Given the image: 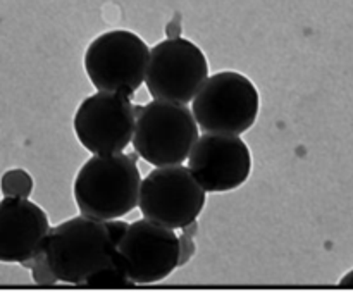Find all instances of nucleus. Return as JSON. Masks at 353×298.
<instances>
[{"label":"nucleus","instance_id":"obj_3","mask_svg":"<svg viewBox=\"0 0 353 298\" xmlns=\"http://www.w3.org/2000/svg\"><path fill=\"white\" fill-rule=\"evenodd\" d=\"M133 143L138 157L155 168L178 166L188 161L193 145L199 140V124L186 103L152 100L134 107Z\"/></svg>","mask_w":353,"mask_h":298},{"label":"nucleus","instance_id":"obj_7","mask_svg":"<svg viewBox=\"0 0 353 298\" xmlns=\"http://www.w3.org/2000/svg\"><path fill=\"white\" fill-rule=\"evenodd\" d=\"M114 262L134 285H154L179 268V237L174 230L145 217L128 223Z\"/></svg>","mask_w":353,"mask_h":298},{"label":"nucleus","instance_id":"obj_12","mask_svg":"<svg viewBox=\"0 0 353 298\" xmlns=\"http://www.w3.org/2000/svg\"><path fill=\"white\" fill-rule=\"evenodd\" d=\"M134 283L128 278L123 272V269L116 264L110 262L107 268L100 269L95 275L90 276L86 281L79 285V288H88V290H130L134 288Z\"/></svg>","mask_w":353,"mask_h":298},{"label":"nucleus","instance_id":"obj_2","mask_svg":"<svg viewBox=\"0 0 353 298\" xmlns=\"http://www.w3.org/2000/svg\"><path fill=\"white\" fill-rule=\"evenodd\" d=\"M138 154H93L74 178V202L83 216L121 219L138 207L141 175Z\"/></svg>","mask_w":353,"mask_h":298},{"label":"nucleus","instance_id":"obj_6","mask_svg":"<svg viewBox=\"0 0 353 298\" xmlns=\"http://www.w3.org/2000/svg\"><path fill=\"white\" fill-rule=\"evenodd\" d=\"M205 193L188 168L162 166L141 179L138 207L145 219L169 230H183L202 214Z\"/></svg>","mask_w":353,"mask_h":298},{"label":"nucleus","instance_id":"obj_1","mask_svg":"<svg viewBox=\"0 0 353 298\" xmlns=\"http://www.w3.org/2000/svg\"><path fill=\"white\" fill-rule=\"evenodd\" d=\"M128 223L78 216L50 228L43 255L57 281L79 286L114 261Z\"/></svg>","mask_w":353,"mask_h":298},{"label":"nucleus","instance_id":"obj_5","mask_svg":"<svg viewBox=\"0 0 353 298\" xmlns=\"http://www.w3.org/2000/svg\"><path fill=\"white\" fill-rule=\"evenodd\" d=\"M150 48L128 30L105 31L88 45L85 71L99 92L131 97L145 83Z\"/></svg>","mask_w":353,"mask_h":298},{"label":"nucleus","instance_id":"obj_10","mask_svg":"<svg viewBox=\"0 0 353 298\" xmlns=\"http://www.w3.org/2000/svg\"><path fill=\"white\" fill-rule=\"evenodd\" d=\"M188 169L205 192H231L250 178V148L240 135L203 133L190 152Z\"/></svg>","mask_w":353,"mask_h":298},{"label":"nucleus","instance_id":"obj_14","mask_svg":"<svg viewBox=\"0 0 353 298\" xmlns=\"http://www.w3.org/2000/svg\"><path fill=\"white\" fill-rule=\"evenodd\" d=\"M21 266L30 269L31 275H33L34 285L41 286V288H50V286L57 285V278H55V275L50 271V268H48L43 252L38 254L37 257L30 259V261L21 262Z\"/></svg>","mask_w":353,"mask_h":298},{"label":"nucleus","instance_id":"obj_11","mask_svg":"<svg viewBox=\"0 0 353 298\" xmlns=\"http://www.w3.org/2000/svg\"><path fill=\"white\" fill-rule=\"evenodd\" d=\"M50 231L48 216L30 199L0 200V262L30 261L43 252Z\"/></svg>","mask_w":353,"mask_h":298},{"label":"nucleus","instance_id":"obj_16","mask_svg":"<svg viewBox=\"0 0 353 298\" xmlns=\"http://www.w3.org/2000/svg\"><path fill=\"white\" fill-rule=\"evenodd\" d=\"M338 286H340V288H343V290H353V271L347 272V275L341 278L340 285H338Z\"/></svg>","mask_w":353,"mask_h":298},{"label":"nucleus","instance_id":"obj_4","mask_svg":"<svg viewBox=\"0 0 353 298\" xmlns=\"http://www.w3.org/2000/svg\"><path fill=\"white\" fill-rule=\"evenodd\" d=\"M192 102L193 117L203 133L241 135L254 126L261 110L259 90L236 71L209 76Z\"/></svg>","mask_w":353,"mask_h":298},{"label":"nucleus","instance_id":"obj_9","mask_svg":"<svg viewBox=\"0 0 353 298\" xmlns=\"http://www.w3.org/2000/svg\"><path fill=\"white\" fill-rule=\"evenodd\" d=\"M137 114L128 95L97 92L79 103L74 114L76 138L92 154H117L133 138Z\"/></svg>","mask_w":353,"mask_h":298},{"label":"nucleus","instance_id":"obj_8","mask_svg":"<svg viewBox=\"0 0 353 298\" xmlns=\"http://www.w3.org/2000/svg\"><path fill=\"white\" fill-rule=\"evenodd\" d=\"M207 78L205 54L186 38H169L150 50L145 85L152 99L188 103Z\"/></svg>","mask_w":353,"mask_h":298},{"label":"nucleus","instance_id":"obj_13","mask_svg":"<svg viewBox=\"0 0 353 298\" xmlns=\"http://www.w3.org/2000/svg\"><path fill=\"white\" fill-rule=\"evenodd\" d=\"M0 192L3 197L28 199L33 192V178L24 169H9L0 178Z\"/></svg>","mask_w":353,"mask_h":298},{"label":"nucleus","instance_id":"obj_15","mask_svg":"<svg viewBox=\"0 0 353 298\" xmlns=\"http://www.w3.org/2000/svg\"><path fill=\"white\" fill-rule=\"evenodd\" d=\"M193 255H195V244H193L192 237L188 235L179 237V266H185Z\"/></svg>","mask_w":353,"mask_h":298}]
</instances>
